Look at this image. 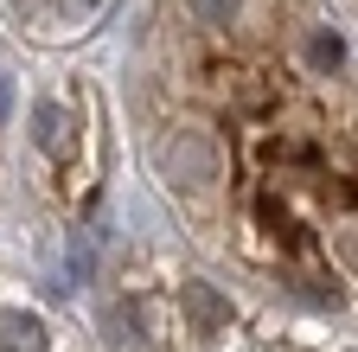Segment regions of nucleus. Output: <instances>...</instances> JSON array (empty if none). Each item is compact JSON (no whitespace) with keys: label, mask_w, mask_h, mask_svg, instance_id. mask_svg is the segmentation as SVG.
<instances>
[{"label":"nucleus","mask_w":358,"mask_h":352,"mask_svg":"<svg viewBox=\"0 0 358 352\" xmlns=\"http://www.w3.org/2000/svg\"><path fill=\"white\" fill-rule=\"evenodd\" d=\"M148 160L294 301L358 295V52L320 0H154Z\"/></svg>","instance_id":"f257e3e1"},{"label":"nucleus","mask_w":358,"mask_h":352,"mask_svg":"<svg viewBox=\"0 0 358 352\" xmlns=\"http://www.w3.org/2000/svg\"><path fill=\"white\" fill-rule=\"evenodd\" d=\"M7 7L45 38H71V32H90L115 0H7Z\"/></svg>","instance_id":"f03ea898"},{"label":"nucleus","mask_w":358,"mask_h":352,"mask_svg":"<svg viewBox=\"0 0 358 352\" xmlns=\"http://www.w3.org/2000/svg\"><path fill=\"white\" fill-rule=\"evenodd\" d=\"M0 103H7V90H0Z\"/></svg>","instance_id":"7ed1b4c3"}]
</instances>
